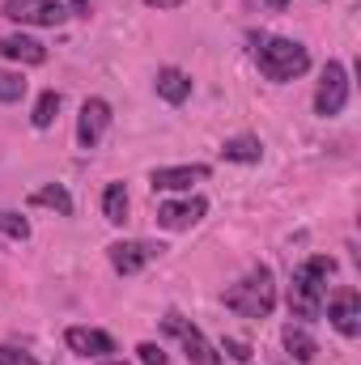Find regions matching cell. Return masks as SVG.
Instances as JSON below:
<instances>
[{"instance_id":"12","label":"cell","mask_w":361,"mask_h":365,"mask_svg":"<svg viewBox=\"0 0 361 365\" xmlns=\"http://www.w3.org/2000/svg\"><path fill=\"white\" fill-rule=\"evenodd\" d=\"M208 179V166H162L153 170V191H191V182H204Z\"/></svg>"},{"instance_id":"8","label":"cell","mask_w":361,"mask_h":365,"mask_svg":"<svg viewBox=\"0 0 361 365\" xmlns=\"http://www.w3.org/2000/svg\"><path fill=\"white\" fill-rule=\"evenodd\" d=\"M166 247L162 242H141V238H128V242H111L106 255H111V268L119 276H136L145 264H153Z\"/></svg>"},{"instance_id":"5","label":"cell","mask_w":361,"mask_h":365,"mask_svg":"<svg viewBox=\"0 0 361 365\" xmlns=\"http://www.w3.org/2000/svg\"><path fill=\"white\" fill-rule=\"evenodd\" d=\"M162 327H166V336H175L183 344V353H187V361L191 365H221V353L204 340V331L195 327V323H187L179 310H171L166 319H162Z\"/></svg>"},{"instance_id":"20","label":"cell","mask_w":361,"mask_h":365,"mask_svg":"<svg viewBox=\"0 0 361 365\" xmlns=\"http://www.w3.org/2000/svg\"><path fill=\"white\" fill-rule=\"evenodd\" d=\"M0 234H9V238L26 242V238H30V221H26L21 212H13V208H0Z\"/></svg>"},{"instance_id":"17","label":"cell","mask_w":361,"mask_h":365,"mask_svg":"<svg viewBox=\"0 0 361 365\" xmlns=\"http://www.w3.org/2000/svg\"><path fill=\"white\" fill-rule=\"evenodd\" d=\"M30 204H39V208H56L60 217H73V195H68L60 182H47V187L30 191Z\"/></svg>"},{"instance_id":"3","label":"cell","mask_w":361,"mask_h":365,"mask_svg":"<svg viewBox=\"0 0 361 365\" xmlns=\"http://www.w3.org/2000/svg\"><path fill=\"white\" fill-rule=\"evenodd\" d=\"M225 306L243 319H268L272 306H276V280H272V268H251L238 284L225 289Z\"/></svg>"},{"instance_id":"7","label":"cell","mask_w":361,"mask_h":365,"mask_svg":"<svg viewBox=\"0 0 361 365\" xmlns=\"http://www.w3.org/2000/svg\"><path fill=\"white\" fill-rule=\"evenodd\" d=\"M0 13L9 21H21V26H64L68 21V9L60 0H4Z\"/></svg>"},{"instance_id":"13","label":"cell","mask_w":361,"mask_h":365,"mask_svg":"<svg viewBox=\"0 0 361 365\" xmlns=\"http://www.w3.org/2000/svg\"><path fill=\"white\" fill-rule=\"evenodd\" d=\"M0 56L13 60V64H43L47 60V47L30 34H4L0 38Z\"/></svg>"},{"instance_id":"10","label":"cell","mask_w":361,"mask_h":365,"mask_svg":"<svg viewBox=\"0 0 361 365\" xmlns=\"http://www.w3.org/2000/svg\"><path fill=\"white\" fill-rule=\"evenodd\" d=\"M204 212H208V204H204L200 195H191V200H171V204H158V225H162V230H187V225H195Z\"/></svg>"},{"instance_id":"4","label":"cell","mask_w":361,"mask_h":365,"mask_svg":"<svg viewBox=\"0 0 361 365\" xmlns=\"http://www.w3.org/2000/svg\"><path fill=\"white\" fill-rule=\"evenodd\" d=\"M345 106H349V73H345L340 60H327L323 77H319V90H315V115L336 119Z\"/></svg>"},{"instance_id":"21","label":"cell","mask_w":361,"mask_h":365,"mask_svg":"<svg viewBox=\"0 0 361 365\" xmlns=\"http://www.w3.org/2000/svg\"><path fill=\"white\" fill-rule=\"evenodd\" d=\"M21 98H26V77L0 68V102H21Z\"/></svg>"},{"instance_id":"16","label":"cell","mask_w":361,"mask_h":365,"mask_svg":"<svg viewBox=\"0 0 361 365\" xmlns=\"http://www.w3.org/2000/svg\"><path fill=\"white\" fill-rule=\"evenodd\" d=\"M221 158L225 162H260L264 158V145H260V136H234V140H225L221 145Z\"/></svg>"},{"instance_id":"27","label":"cell","mask_w":361,"mask_h":365,"mask_svg":"<svg viewBox=\"0 0 361 365\" xmlns=\"http://www.w3.org/2000/svg\"><path fill=\"white\" fill-rule=\"evenodd\" d=\"M145 4H149V9H179L183 0H145Z\"/></svg>"},{"instance_id":"28","label":"cell","mask_w":361,"mask_h":365,"mask_svg":"<svg viewBox=\"0 0 361 365\" xmlns=\"http://www.w3.org/2000/svg\"><path fill=\"white\" fill-rule=\"evenodd\" d=\"M98 365H128V361H115V357H102Z\"/></svg>"},{"instance_id":"19","label":"cell","mask_w":361,"mask_h":365,"mask_svg":"<svg viewBox=\"0 0 361 365\" xmlns=\"http://www.w3.org/2000/svg\"><path fill=\"white\" fill-rule=\"evenodd\" d=\"M60 102H64V98H60L56 90H43V93H39V102H34L30 123H34V128H51V123H56V115H60Z\"/></svg>"},{"instance_id":"15","label":"cell","mask_w":361,"mask_h":365,"mask_svg":"<svg viewBox=\"0 0 361 365\" xmlns=\"http://www.w3.org/2000/svg\"><path fill=\"white\" fill-rule=\"evenodd\" d=\"M158 98H166L171 106H183L191 98V77L183 68H158Z\"/></svg>"},{"instance_id":"18","label":"cell","mask_w":361,"mask_h":365,"mask_svg":"<svg viewBox=\"0 0 361 365\" xmlns=\"http://www.w3.org/2000/svg\"><path fill=\"white\" fill-rule=\"evenodd\" d=\"M102 212H106L111 225H123L128 221V191H123V182H111L102 191Z\"/></svg>"},{"instance_id":"14","label":"cell","mask_w":361,"mask_h":365,"mask_svg":"<svg viewBox=\"0 0 361 365\" xmlns=\"http://www.w3.org/2000/svg\"><path fill=\"white\" fill-rule=\"evenodd\" d=\"M280 344H285V353H289L298 365H306V361H315V357H319L315 336H310L306 327H298V323H289V327L280 331Z\"/></svg>"},{"instance_id":"2","label":"cell","mask_w":361,"mask_h":365,"mask_svg":"<svg viewBox=\"0 0 361 365\" xmlns=\"http://www.w3.org/2000/svg\"><path fill=\"white\" fill-rule=\"evenodd\" d=\"M255 64L268 81H293L310 68V51L293 38H268V34H255Z\"/></svg>"},{"instance_id":"25","label":"cell","mask_w":361,"mask_h":365,"mask_svg":"<svg viewBox=\"0 0 361 365\" xmlns=\"http://www.w3.org/2000/svg\"><path fill=\"white\" fill-rule=\"evenodd\" d=\"M247 9H251V13H285L289 0H247Z\"/></svg>"},{"instance_id":"26","label":"cell","mask_w":361,"mask_h":365,"mask_svg":"<svg viewBox=\"0 0 361 365\" xmlns=\"http://www.w3.org/2000/svg\"><path fill=\"white\" fill-rule=\"evenodd\" d=\"M64 9H68V17H90L93 0H68V4H64Z\"/></svg>"},{"instance_id":"6","label":"cell","mask_w":361,"mask_h":365,"mask_svg":"<svg viewBox=\"0 0 361 365\" xmlns=\"http://www.w3.org/2000/svg\"><path fill=\"white\" fill-rule=\"evenodd\" d=\"M323 310H327L332 327H336L345 340H357L361 336V293L353 284H340L332 297H323Z\"/></svg>"},{"instance_id":"22","label":"cell","mask_w":361,"mask_h":365,"mask_svg":"<svg viewBox=\"0 0 361 365\" xmlns=\"http://www.w3.org/2000/svg\"><path fill=\"white\" fill-rule=\"evenodd\" d=\"M0 365H39L30 353H21V349H13V344H0Z\"/></svg>"},{"instance_id":"24","label":"cell","mask_w":361,"mask_h":365,"mask_svg":"<svg viewBox=\"0 0 361 365\" xmlns=\"http://www.w3.org/2000/svg\"><path fill=\"white\" fill-rule=\"evenodd\" d=\"M136 357H141L145 365H171V357H166L158 344H141V349H136Z\"/></svg>"},{"instance_id":"23","label":"cell","mask_w":361,"mask_h":365,"mask_svg":"<svg viewBox=\"0 0 361 365\" xmlns=\"http://www.w3.org/2000/svg\"><path fill=\"white\" fill-rule=\"evenodd\" d=\"M221 353H230L234 361H251V344L247 340H221Z\"/></svg>"},{"instance_id":"1","label":"cell","mask_w":361,"mask_h":365,"mask_svg":"<svg viewBox=\"0 0 361 365\" xmlns=\"http://www.w3.org/2000/svg\"><path fill=\"white\" fill-rule=\"evenodd\" d=\"M332 276H336V259L332 255H310L302 268H293V280H289V314L293 319H319Z\"/></svg>"},{"instance_id":"11","label":"cell","mask_w":361,"mask_h":365,"mask_svg":"<svg viewBox=\"0 0 361 365\" xmlns=\"http://www.w3.org/2000/svg\"><path fill=\"white\" fill-rule=\"evenodd\" d=\"M68 349L77 353V357H93V361H102V357H111L115 353V340L106 336V331H98V327H68Z\"/></svg>"},{"instance_id":"9","label":"cell","mask_w":361,"mask_h":365,"mask_svg":"<svg viewBox=\"0 0 361 365\" xmlns=\"http://www.w3.org/2000/svg\"><path fill=\"white\" fill-rule=\"evenodd\" d=\"M106 128H111V102L106 98H86V106L77 115V145L81 149H98Z\"/></svg>"}]
</instances>
